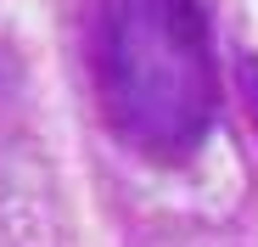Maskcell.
<instances>
[{"instance_id": "2", "label": "cell", "mask_w": 258, "mask_h": 247, "mask_svg": "<svg viewBox=\"0 0 258 247\" xmlns=\"http://www.w3.org/2000/svg\"><path fill=\"white\" fill-rule=\"evenodd\" d=\"M241 79H247V101H252V118H258V62L252 56L241 62Z\"/></svg>"}, {"instance_id": "1", "label": "cell", "mask_w": 258, "mask_h": 247, "mask_svg": "<svg viewBox=\"0 0 258 247\" xmlns=\"http://www.w3.org/2000/svg\"><path fill=\"white\" fill-rule=\"evenodd\" d=\"M96 96L135 152L180 163L202 146L219 85H213L208 17L185 0H123L96 17Z\"/></svg>"}]
</instances>
